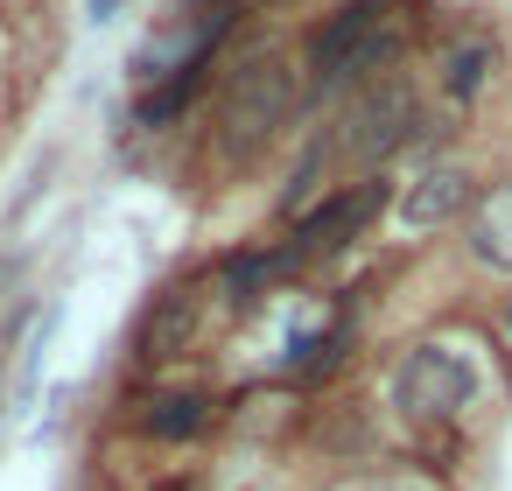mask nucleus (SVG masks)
Listing matches in <instances>:
<instances>
[{"label":"nucleus","instance_id":"1","mask_svg":"<svg viewBox=\"0 0 512 491\" xmlns=\"http://www.w3.org/2000/svg\"><path fill=\"white\" fill-rule=\"evenodd\" d=\"M288 99H295V71L281 57H253L232 71L225 106H218V148L232 162H253L281 127H288Z\"/></svg>","mask_w":512,"mask_h":491},{"label":"nucleus","instance_id":"2","mask_svg":"<svg viewBox=\"0 0 512 491\" xmlns=\"http://www.w3.org/2000/svg\"><path fill=\"white\" fill-rule=\"evenodd\" d=\"M393 393H400V407L414 421H449V414L477 407L484 372H477L470 344H414L407 365H400V379H393Z\"/></svg>","mask_w":512,"mask_h":491},{"label":"nucleus","instance_id":"3","mask_svg":"<svg viewBox=\"0 0 512 491\" xmlns=\"http://www.w3.org/2000/svg\"><path fill=\"white\" fill-rule=\"evenodd\" d=\"M407 134H414V85H400V78H386V85H372L351 113H344V155L351 162H386L393 148H407Z\"/></svg>","mask_w":512,"mask_h":491},{"label":"nucleus","instance_id":"4","mask_svg":"<svg viewBox=\"0 0 512 491\" xmlns=\"http://www.w3.org/2000/svg\"><path fill=\"white\" fill-rule=\"evenodd\" d=\"M386 8H393V0H344V8L309 36V78L330 85V78H337V71H344L379 29H386Z\"/></svg>","mask_w":512,"mask_h":491},{"label":"nucleus","instance_id":"5","mask_svg":"<svg viewBox=\"0 0 512 491\" xmlns=\"http://www.w3.org/2000/svg\"><path fill=\"white\" fill-rule=\"evenodd\" d=\"M372 211H379V183H365L358 197H351V190H337L330 204H316V211L295 225V246H288V253H295V260H309V253H330L337 239L365 232V218H372Z\"/></svg>","mask_w":512,"mask_h":491},{"label":"nucleus","instance_id":"6","mask_svg":"<svg viewBox=\"0 0 512 491\" xmlns=\"http://www.w3.org/2000/svg\"><path fill=\"white\" fill-rule=\"evenodd\" d=\"M463 204H470V176L442 162V169H428V176L407 183V197L393 204V218H400L407 232H428V225H449Z\"/></svg>","mask_w":512,"mask_h":491},{"label":"nucleus","instance_id":"7","mask_svg":"<svg viewBox=\"0 0 512 491\" xmlns=\"http://www.w3.org/2000/svg\"><path fill=\"white\" fill-rule=\"evenodd\" d=\"M190 330H197V295H190V288H169V295H155V309L141 316L134 351H141L148 365H162V358H176V351L190 344Z\"/></svg>","mask_w":512,"mask_h":491},{"label":"nucleus","instance_id":"8","mask_svg":"<svg viewBox=\"0 0 512 491\" xmlns=\"http://www.w3.org/2000/svg\"><path fill=\"white\" fill-rule=\"evenodd\" d=\"M470 253L484 267H505L512 274V183H498L491 197H477V218H470Z\"/></svg>","mask_w":512,"mask_h":491},{"label":"nucleus","instance_id":"9","mask_svg":"<svg viewBox=\"0 0 512 491\" xmlns=\"http://www.w3.org/2000/svg\"><path fill=\"white\" fill-rule=\"evenodd\" d=\"M204 421H211V393H197V386H190V393H155V400H148V414H141V428H148V435H162V442L197 435Z\"/></svg>","mask_w":512,"mask_h":491},{"label":"nucleus","instance_id":"10","mask_svg":"<svg viewBox=\"0 0 512 491\" xmlns=\"http://www.w3.org/2000/svg\"><path fill=\"white\" fill-rule=\"evenodd\" d=\"M484 78H491V43H484V36H470V43H456V50L442 57V92H449V99H477Z\"/></svg>","mask_w":512,"mask_h":491},{"label":"nucleus","instance_id":"11","mask_svg":"<svg viewBox=\"0 0 512 491\" xmlns=\"http://www.w3.org/2000/svg\"><path fill=\"white\" fill-rule=\"evenodd\" d=\"M197 85H204V64H190V71H176L169 85H155V92H148V99L134 106V120H141V127H162V120H176V113H183V106L197 99Z\"/></svg>","mask_w":512,"mask_h":491},{"label":"nucleus","instance_id":"12","mask_svg":"<svg viewBox=\"0 0 512 491\" xmlns=\"http://www.w3.org/2000/svg\"><path fill=\"white\" fill-rule=\"evenodd\" d=\"M393 50H400V43H393V36L379 29V36H372V43H365V50H358V57H351V64L337 71V78H372L379 64H393Z\"/></svg>","mask_w":512,"mask_h":491},{"label":"nucleus","instance_id":"13","mask_svg":"<svg viewBox=\"0 0 512 491\" xmlns=\"http://www.w3.org/2000/svg\"><path fill=\"white\" fill-rule=\"evenodd\" d=\"M330 491H428V484H407V477H351V484H330Z\"/></svg>","mask_w":512,"mask_h":491},{"label":"nucleus","instance_id":"14","mask_svg":"<svg viewBox=\"0 0 512 491\" xmlns=\"http://www.w3.org/2000/svg\"><path fill=\"white\" fill-rule=\"evenodd\" d=\"M113 8H120V0H85V15H92V22H113Z\"/></svg>","mask_w":512,"mask_h":491}]
</instances>
